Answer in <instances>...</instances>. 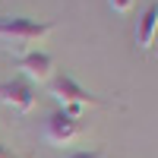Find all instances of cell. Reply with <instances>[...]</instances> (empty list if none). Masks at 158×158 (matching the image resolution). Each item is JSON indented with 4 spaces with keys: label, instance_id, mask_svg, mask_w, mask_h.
Returning <instances> with one entry per match:
<instances>
[{
    "label": "cell",
    "instance_id": "1",
    "mask_svg": "<svg viewBox=\"0 0 158 158\" xmlns=\"http://www.w3.org/2000/svg\"><path fill=\"white\" fill-rule=\"evenodd\" d=\"M51 95H54L57 101H60V111L63 114H70V117H82V111L85 108H104V98H98L95 92H89V89H82L76 82V79L70 76V73H60V76H54L51 79Z\"/></svg>",
    "mask_w": 158,
    "mask_h": 158
},
{
    "label": "cell",
    "instance_id": "2",
    "mask_svg": "<svg viewBox=\"0 0 158 158\" xmlns=\"http://www.w3.org/2000/svg\"><path fill=\"white\" fill-rule=\"evenodd\" d=\"M51 32H54V22H38V19H29V16H0V38H10L19 48L44 41Z\"/></svg>",
    "mask_w": 158,
    "mask_h": 158
},
{
    "label": "cell",
    "instance_id": "3",
    "mask_svg": "<svg viewBox=\"0 0 158 158\" xmlns=\"http://www.w3.org/2000/svg\"><path fill=\"white\" fill-rule=\"evenodd\" d=\"M82 136V123L76 120V117L63 114V111H54L44 120V139L51 142V146H70L73 139Z\"/></svg>",
    "mask_w": 158,
    "mask_h": 158
},
{
    "label": "cell",
    "instance_id": "4",
    "mask_svg": "<svg viewBox=\"0 0 158 158\" xmlns=\"http://www.w3.org/2000/svg\"><path fill=\"white\" fill-rule=\"evenodd\" d=\"M16 70H22V76L32 82H51L54 79V57L48 51H25L16 57Z\"/></svg>",
    "mask_w": 158,
    "mask_h": 158
},
{
    "label": "cell",
    "instance_id": "5",
    "mask_svg": "<svg viewBox=\"0 0 158 158\" xmlns=\"http://www.w3.org/2000/svg\"><path fill=\"white\" fill-rule=\"evenodd\" d=\"M0 101L10 104L13 111H19V114H29L35 108V89L25 82V79H6V82H0Z\"/></svg>",
    "mask_w": 158,
    "mask_h": 158
},
{
    "label": "cell",
    "instance_id": "6",
    "mask_svg": "<svg viewBox=\"0 0 158 158\" xmlns=\"http://www.w3.org/2000/svg\"><path fill=\"white\" fill-rule=\"evenodd\" d=\"M155 32H158V0L149 3L146 10H142V16L136 19V32H133L136 48H139V51H149L152 41H155Z\"/></svg>",
    "mask_w": 158,
    "mask_h": 158
},
{
    "label": "cell",
    "instance_id": "7",
    "mask_svg": "<svg viewBox=\"0 0 158 158\" xmlns=\"http://www.w3.org/2000/svg\"><path fill=\"white\" fill-rule=\"evenodd\" d=\"M108 6L114 13H130V10H133V0H108Z\"/></svg>",
    "mask_w": 158,
    "mask_h": 158
},
{
    "label": "cell",
    "instance_id": "8",
    "mask_svg": "<svg viewBox=\"0 0 158 158\" xmlns=\"http://www.w3.org/2000/svg\"><path fill=\"white\" fill-rule=\"evenodd\" d=\"M67 158H104L98 149H89V152H73V155H67Z\"/></svg>",
    "mask_w": 158,
    "mask_h": 158
},
{
    "label": "cell",
    "instance_id": "9",
    "mask_svg": "<svg viewBox=\"0 0 158 158\" xmlns=\"http://www.w3.org/2000/svg\"><path fill=\"white\" fill-rule=\"evenodd\" d=\"M0 158H13V155H10V149H6V146H0Z\"/></svg>",
    "mask_w": 158,
    "mask_h": 158
}]
</instances>
